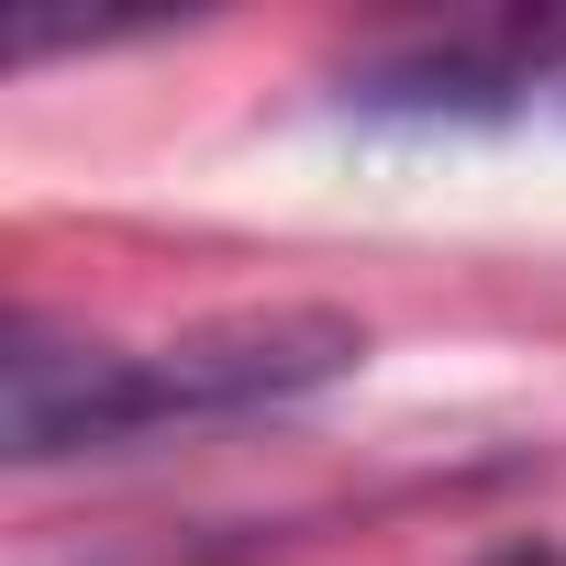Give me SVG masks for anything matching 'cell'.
<instances>
[{"mask_svg": "<svg viewBox=\"0 0 566 566\" xmlns=\"http://www.w3.org/2000/svg\"><path fill=\"white\" fill-rule=\"evenodd\" d=\"M367 367V334L345 312H233L200 323L178 345H90L56 334L45 312H12L0 334V422H12V455H90V444H134L167 422H222L255 400H301L323 378Z\"/></svg>", "mask_w": 566, "mask_h": 566, "instance_id": "cell-1", "label": "cell"}, {"mask_svg": "<svg viewBox=\"0 0 566 566\" xmlns=\"http://www.w3.org/2000/svg\"><path fill=\"white\" fill-rule=\"evenodd\" d=\"M500 566H566V544H522V555H500Z\"/></svg>", "mask_w": 566, "mask_h": 566, "instance_id": "cell-2", "label": "cell"}]
</instances>
